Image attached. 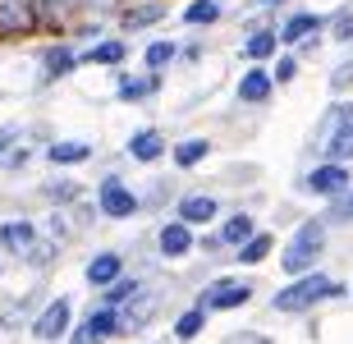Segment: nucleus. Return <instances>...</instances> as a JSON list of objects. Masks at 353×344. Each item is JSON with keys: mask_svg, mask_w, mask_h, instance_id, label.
<instances>
[{"mask_svg": "<svg viewBox=\"0 0 353 344\" xmlns=\"http://www.w3.org/2000/svg\"><path fill=\"white\" fill-rule=\"evenodd\" d=\"M316 152L330 156V165L353 156V101H340L326 110V119L316 124Z\"/></svg>", "mask_w": 353, "mask_h": 344, "instance_id": "obj_1", "label": "nucleus"}, {"mask_svg": "<svg viewBox=\"0 0 353 344\" xmlns=\"http://www.w3.org/2000/svg\"><path fill=\"white\" fill-rule=\"evenodd\" d=\"M344 285H335L330 276H303L299 285H285V290L271 299L275 312H307V307H316L321 299H340Z\"/></svg>", "mask_w": 353, "mask_h": 344, "instance_id": "obj_2", "label": "nucleus"}, {"mask_svg": "<svg viewBox=\"0 0 353 344\" xmlns=\"http://www.w3.org/2000/svg\"><path fill=\"white\" fill-rule=\"evenodd\" d=\"M321 239H326V230L316 225V221H307V225H299V234H294V243H289V252L280 257L285 262V271H307V266L316 262V252H321Z\"/></svg>", "mask_w": 353, "mask_h": 344, "instance_id": "obj_3", "label": "nucleus"}, {"mask_svg": "<svg viewBox=\"0 0 353 344\" xmlns=\"http://www.w3.org/2000/svg\"><path fill=\"white\" fill-rule=\"evenodd\" d=\"M252 299V285L248 280H216L207 294H202V312H230V307H243Z\"/></svg>", "mask_w": 353, "mask_h": 344, "instance_id": "obj_4", "label": "nucleus"}, {"mask_svg": "<svg viewBox=\"0 0 353 344\" xmlns=\"http://www.w3.org/2000/svg\"><path fill=\"white\" fill-rule=\"evenodd\" d=\"M32 28H37V10H32V0H0V32H5V37L32 32Z\"/></svg>", "mask_w": 353, "mask_h": 344, "instance_id": "obj_5", "label": "nucleus"}, {"mask_svg": "<svg viewBox=\"0 0 353 344\" xmlns=\"http://www.w3.org/2000/svg\"><path fill=\"white\" fill-rule=\"evenodd\" d=\"M69 312H74V307H69V299H55V303H46L41 307V317L32 321V335H37V340H60V335L69 331Z\"/></svg>", "mask_w": 353, "mask_h": 344, "instance_id": "obj_6", "label": "nucleus"}, {"mask_svg": "<svg viewBox=\"0 0 353 344\" xmlns=\"http://www.w3.org/2000/svg\"><path fill=\"white\" fill-rule=\"evenodd\" d=\"M101 212L115 216V221H124V216L138 212V198H133V193H124L119 174H105V179H101Z\"/></svg>", "mask_w": 353, "mask_h": 344, "instance_id": "obj_7", "label": "nucleus"}, {"mask_svg": "<svg viewBox=\"0 0 353 344\" xmlns=\"http://www.w3.org/2000/svg\"><path fill=\"white\" fill-rule=\"evenodd\" d=\"M303 188L326 193V198H340L344 188H349V170H344V165H316V170L303 179Z\"/></svg>", "mask_w": 353, "mask_h": 344, "instance_id": "obj_8", "label": "nucleus"}, {"mask_svg": "<svg viewBox=\"0 0 353 344\" xmlns=\"http://www.w3.org/2000/svg\"><path fill=\"white\" fill-rule=\"evenodd\" d=\"M179 225H202V221H211L216 216V198H207V193H193V198L179 202Z\"/></svg>", "mask_w": 353, "mask_h": 344, "instance_id": "obj_9", "label": "nucleus"}, {"mask_svg": "<svg viewBox=\"0 0 353 344\" xmlns=\"http://www.w3.org/2000/svg\"><path fill=\"white\" fill-rule=\"evenodd\" d=\"M115 280H119V257H115V252H101V257H92V262H88V285L110 290Z\"/></svg>", "mask_w": 353, "mask_h": 344, "instance_id": "obj_10", "label": "nucleus"}, {"mask_svg": "<svg viewBox=\"0 0 353 344\" xmlns=\"http://www.w3.org/2000/svg\"><path fill=\"white\" fill-rule=\"evenodd\" d=\"M188 248H193V234H188V225H179V221H174V225L161 230V252H165V257H183Z\"/></svg>", "mask_w": 353, "mask_h": 344, "instance_id": "obj_11", "label": "nucleus"}, {"mask_svg": "<svg viewBox=\"0 0 353 344\" xmlns=\"http://www.w3.org/2000/svg\"><path fill=\"white\" fill-rule=\"evenodd\" d=\"M161 152H165V143H161V133H152V129L129 138V156H138V161H157Z\"/></svg>", "mask_w": 353, "mask_h": 344, "instance_id": "obj_12", "label": "nucleus"}, {"mask_svg": "<svg viewBox=\"0 0 353 344\" xmlns=\"http://www.w3.org/2000/svg\"><path fill=\"white\" fill-rule=\"evenodd\" d=\"M152 312H157V299H138V303H129V312H119V331H143L147 321H152Z\"/></svg>", "mask_w": 353, "mask_h": 344, "instance_id": "obj_13", "label": "nucleus"}, {"mask_svg": "<svg viewBox=\"0 0 353 344\" xmlns=\"http://www.w3.org/2000/svg\"><path fill=\"white\" fill-rule=\"evenodd\" d=\"M83 326H88L97 340H105V335H115V331H119V312H115V307H92V317L83 321Z\"/></svg>", "mask_w": 353, "mask_h": 344, "instance_id": "obj_14", "label": "nucleus"}, {"mask_svg": "<svg viewBox=\"0 0 353 344\" xmlns=\"http://www.w3.org/2000/svg\"><path fill=\"white\" fill-rule=\"evenodd\" d=\"M32 225H28V221H10V225H0V243H5V248H19L23 252L28 243H32Z\"/></svg>", "mask_w": 353, "mask_h": 344, "instance_id": "obj_15", "label": "nucleus"}, {"mask_svg": "<svg viewBox=\"0 0 353 344\" xmlns=\"http://www.w3.org/2000/svg\"><path fill=\"white\" fill-rule=\"evenodd\" d=\"M266 92H271V79H266L262 69L243 74V83H239V97H243V101H266Z\"/></svg>", "mask_w": 353, "mask_h": 344, "instance_id": "obj_16", "label": "nucleus"}, {"mask_svg": "<svg viewBox=\"0 0 353 344\" xmlns=\"http://www.w3.org/2000/svg\"><path fill=\"white\" fill-rule=\"evenodd\" d=\"M248 239H252V221H248V212H239V216H230V221H225L221 243H248Z\"/></svg>", "mask_w": 353, "mask_h": 344, "instance_id": "obj_17", "label": "nucleus"}, {"mask_svg": "<svg viewBox=\"0 0 353 344\" xmlns=\"http://www.w3.org/2000/svg\"><path fill=\"white\" fill-rule=\"evenodd\" d=\"M275 41H280V37H275L271 28H262V32H252V37H248V46H243V55H248V60H266V55L275 51Z\"/></svg>", "mask_w": 353, "mask_h": 344, "instance_id": "obj_18", "label": "nucleus"}, {"mask_svg": "<svg viewBox=\"0 0 353 344\" xmlns=\"http://www.w3.org/2000/svg\"><path fill=\"white\" fill-rule=\"evenodd\" d=\"M202 326H207V312H202V307H188V312L174 321V335H179V340H193V335H202Z\"/></svg>", "mask_w": 353, "mask_h": 344, "instance_id": "obj_19", "label": "nucleus"}, {"mask_svg": "<svg viewBox=\"0 0 353 344\" xmlns=\"http://www.w3.org/2000/svg\"><path fill=\"white\" fill-rule=\"evenodd\" d=\"M312 28H321V23L312 19V14H294V19H289V23L280 28V32H275V37H285V41H299V37H307Z\"/></svg>", "mask_w": 353, "mask_h": 344, "instance_id": "obj_20", "label": "nucleus"}, {"mask_svg": "<svg viewBox=\"0 0 353 344\" xmlns=\"http://www.w3.org/2000/svg\"><path fill=\"white\" fill-rule=\"evenodd\" d=\"M46 156H51L55 165H74V161H88V147L83 143H55Z\"/></svg>", "mask_w": 353, "mask_h": 344, "instance_id": "obj_21", "label": "nucleus"}, {"mask_svg": "<svg viewBox=\"0 0 353 344\" xmlns=\"http://www.w3.org/2000/svg\"><path fill=\"white\" fill-rule=\"evenodd\" d=\"M202 156H207V138H188V143H179V152H174L179 165H197Z\"/></svg>", "mask_w": 353, "mask_h": 344, "instance_id": "obj_22", "label": "nucleus"}, {"mask_svg": "<svg viewBox=\"0 0 353 344\" xmlns=\"http://www.w3.org/2000/svg\"><path fill=\"white\" fill-rule=\"evenodd\" d=\"M216 14H221V5H216V0H193V5L183 10V19H188V23H211Z\"/></svg>", "mask_w": 353, "mask_h": 344, "instance_id": "obj_23", "label": "nucleus"}, {"mask_svg": "<svg viewBox=\"0 0 353 344\" xmlns=\"http://www.w3.org/2000/svg\"><path fill=\"white\" fill-rule=\"evenodd\" d=\"M119 55H124L119 41H101V46H92V51H88V65H115Z\"/></svg>", "mask_w": 353, "mask_h": 344, "instance_id": "obj_24", "label": "nucleus"}, {"mask_svg": "<svg viewBox=\"0 0 353 344\" xmlns=\"http://www.w3.org/2000/svg\"><path fill=\"white\" fill-rule=\"evenodd\" d=\"M174 55H179V51H174V41H152V46H147V65H152V69H165Z\"/></svg>", "mask_w": 353, "mask_h": 344, "instance_id": "obj_25", "label": "nucleus"}, {"mask_svg": "<svg viewBox=\"0 0 353 344\" xmlns=\"http://www.w3.org/2000/svg\"><path fill=\"white\" fill-rule=\"evenodd\" d=\"M266 252H271V239H266V234H252L248 243L239 248V262H262Z\"/></svg>", "mask_w": 353, "mask_h": 344, "instance_id": "obj_26", "label": "nucleus"}, {"mask_svg": "<svg viewBox=\"0 0 353 344\" xmlns=\"http://www.w3.org/2000/svg\"><path fill=\"white\" fill-rule=\"evenodd\" d=\"M147 92H157V79H124L119 83V97H124V101H138V97H147Z\"/></svg>", "mask_w": 353, "mask_h": 344, "instance_id": "obj_27", "label": "nucleus"}, {"mask_svg": "<svg viewBox=\"0 0 353 344\" xmlns=\"http://www.w3.org/2000/svg\"><path fill=\"white\" fill-rule=\"evenodd\" d=\"M46 69H51V74H69V69H74V51H69V46H51V51H46Z\"/></svg>", "mask_w": 353, "mask_h": 344, "instance_id": "obj_28", "label": "nucleus"}, {"mask_svg": "<svg viewBox=\"0 0 353 344\" xmlns=\"http://www.w3.org/2000/svg\"><path fill=\"white\" fill-rule=\"evenodd\" d=\"M138 299V280H115L110 290H105V307H115V303H124V299Z\"/></svg>", "mask_w": 353, "mask_h": 344, "instance_id": "obj_29", "label": "nucleus"}, {"mask_svg": "<svg viewBox=\"0 0 353 344\" xmlns=\"http://www.w3.org/2000/svg\"><path fill=\"white\" fill-rule=\"evenodd\" d=\"M161 5H138V10H129V28H143V23H157L161 19Z\"/></svg>", "mask_w": 353, "mask_h": 344, "instance_id": "obj_30", "label": "nucleus"}, {"mask_svg": "<svg viewBox=\"0 0 353 344\" xmlns=\"http://www.w3.org/2000/svg\"><path fill=\"white\" fill-rule=\"evenodd\" d=\"M330 221H353V193H340L330 207Z\"/></svg>", "mask_w": 353, "mask_h": 344, "instance_id": "obj_31", "label": "nucleus"}, {"mask_svg": "<svg viewBox=\"0 0 353 344\" xmlns=\"http://www.w3.org/2000/svg\"><path fill=\"white\" fill-rule=\"evenodd\" d=\"M23 257H28V262H51V243H41V239H32V243H28V248H23Z\"/></svg>", "mask_w": 353, "mask_h": 344, "instance_id": "obj_32", "label": "nucleus"}, {"mask_svg": "<svg viewBox=\"0 0 353 344\" xmlns=\"http://www.w3.org/2000/svg\"><path fill=\"white\" fill-rule=\"evenodd\" d=\"M335 37H340V41H349V37H353V14H349V10L335 14Z\"/></svg>", "mask_w": 353, "mask_h": 344, "instance_id": "obj_33", "label": "nucleus"}, {"mask_svg": "<svg viewBox=\"0 0 353 344\" xmlns=\"http://www.w3.org/2000/svg\"><path fill=\"white\" fill-rule=\"evenodd\" d=\"M230 344H271V340H266V335H257V331H243V335H234Z\"/></svg>", "mask_w": 353, "mask_h": 344, "instance_id": "obj_34", "label": "nucleus"}, {"mask_svg": "<svg viewBox=\"0 0 353 344\" xmlns=\"http://www.w3.org/2000/svg\"><path fill=\"white\" fill-rule=\"evenodd\" d=\"M349 79H353V60L344 69H335V79H330V83H335V88H349Z\"/></svg>", "mask_w": 353, "mask_h": 344, "instance_id": "obj_35", "label": "nucleus"}, {"mask_svg": "<svg viewBox=\"0 0 353 344\" xmlns=\"http://www.w3.org/2000/svg\"><path fill=\"white\" fill-rule=\"evenodd\" d=\"M69 344H101V340H97V335H92L88 326H79V331H74V340H69Z\"/></svg>", "mask_w": 353, "mask_h": 344, "instance_id": "obj_36", "label": "nucleus"}, {"mask_svg": "<svg viewBox=\"0 0 353 344\" xmlns=\"http://www.w3.org/2000/svg\"><path fill=\"white\" fill-rule=\"evenodd\" d=\"M275 79H280V83L294 79V60H280V65H275Z\"/></svg>", "mask_w": 353, "mask_h": 344, "instance_id": "obj_37", "label": "nucleus"}, {"mask_svg": "<svg viewBox=\"0 0 353 344\" xmlns=\"http://www.w3.org/2000/svg\"><path fill=\"white\" fill-rule=\"evenodd\" d=\"M14 138H19V129H0V152H5V147H10Z\"/></svg>", "mask_w": 353, "mask_h": 344, "instance_id": "obj_38", "label": "nucleus"}, {"mask_svg": "<svg viewBox=\"0 0 353 344\" xmlns=\"http://www.w3.org/2000/svg\"><path fill=\"white\" fill-rule=\"evenodd\" d=\"M262 5H275V0H262Z\"/></svg>", "mask_w": 353, "mask_h": 344, "instance_id": "obj_39", "label": "nucleus"}]
</instances>
